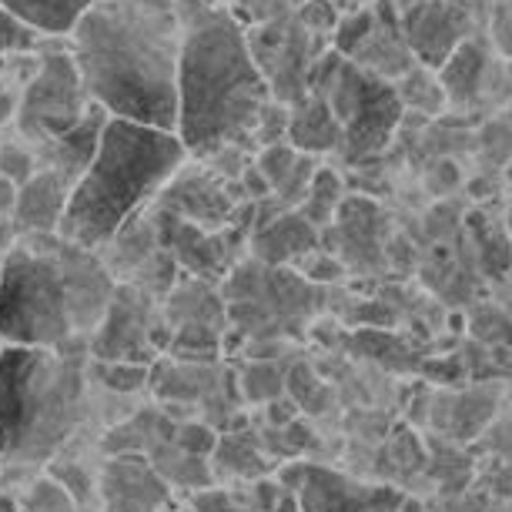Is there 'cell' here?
<instances>
[{
	"label": "cell",
	"mask_w": 512,
	"mask_h": 512,
	"mask_svg": "<svg viewBox=\"0 0 512 512\" xmlns=\"http://www.w3.org/2000/svg\"><path fill=\"white\" fill-rule=\"evenodd\" d=\"M67 37L91 104L114 121L175 134L178 0H94Z\"/></svg>",
	"instance_id": "obj_1"
},
{
	"label": "cell",
	"mask_w": 512,
	"mask_h": 512,
	"mask_svg": "<svg viewBox=\"0 0 512 512\" xmlns=\"http://www.w3.org/2000/svg\"><path fill=\"white\" fill-rule=\"evenodd\" d=\"M178 124L175 134L191 161L225 148H255V124L272 101L268 77L251 54L241 24L225 7L178 0Z\"/></svg>",
	"instance_id": "obj_2"
},
{
	"label": "cell",
	"mask_w": 512,
	"mask_h": 512,
	"mask_svg": "<svg viewBox=\"0 0 512 512\" xmlns=\"http://www.w3.org/2000/svg\"><path fill=\"white\" fill-rule=\"evenodd\" d=\"M114 288L98 251L61 235L14 238L0 258V338L21 349L88 345Z\"/></svg>",
	"instance_id": "obj_3"
},
{
	"label": "cell",
	"mask_w": 512,
	"mask_h": 512,
	"mask_svg": "<svg viewBox=\"0 0 512 512\" xmlns=\"http://www.w3.org/2000/svg\"><path fill=\"white\" fill-rule=\"evenodd\" d=\"M91 419L88 345H7L0 355V476H17V482L37 476L74 449Z\"/></svg>",
	"instance_id": "obj_4"
},
{
	"label": "cell",
	"mask_w": 512,
	"mask_h": 512,
	"mask_svg": "<svg viewBox=\"0 0 512 512\" xmlns=\"http://www.w3.org/2000/svg\"><path fill=\"white\" fill-rule=\"evenodd\" d=\"M188 161L178 134L108 118L98 154L67 198L57 235L88 251L104 248Z\"/></svg>",
	"instance_id": "obj_5"
},
{
	"label": "cell",
	"mask_w": 512,
	"mask_h": 512,
	"mask_svg": "<svg viewBox=\"0 0 512 512\" xmlns=\"http://www.w3.org/2000/svg\"><path fill=\"white\" fill-rule=\"evenodd\" d=\"M305 94L325 101L342 128V151L349 158H369L382 151L402 121L405 104L395 84L382 81L335 51L305 74Z\"/></svg>",
	"instance_id": "obj_6"
},
{
	"label": "cell",
	"mask_w": 512,
	"mask_h": 512,
	"mask_svg": "<svg viewBox=\"0 0 512 512\" xmlns=\"http://www.w3.org/2000/svg\"><path fill=\"white\" fill-rule=\"evenodd\" d=\"M91 98L77 74V64L67 47H41L37 67L27 77L24 94L14 111V128L24 144L44 148L67 131H74L88 114Z\"/></svg>",
	"instance_id": "obj_7"
},
{
	"label": "cell",
	"mask_w": 512,
	"mask_h": 512,
	"mask_svg": "<svg viewBox=\"0 0 512 512\" xmlns=\"http://www.w3.org/2000/svg\"><path fill=\"white\" fill-rule=\"evenodd\" d=\"M171 332L161 302L134 285H118L98 328L88 338V359L154 365L168 355Z\"/></svg>",
	"instance_id": "obj_8"
},
{
	"label": "cell",
	"mask_w": 512,
	"mask_h": 512,
	"mask_svg": "<svg viewBox=\"0 0 512 512\" xmlns=\"http://www.w3.org/2000/svg\"><path fill=\"white\" fill-rule=\"evenodd\" d=\"M241 205H248V201L241 195L238 181L218 178L215 171H208L205 164L191 158L181 164L175 178L154 198V208L158 211L185 221V225H195L201 231L228 228Z\"/></svg>",
	"instance_id": "obj_9"
},
{
	"label": "cell",
	"mask_w": 512,
	"mask_h": 512,
	"mask_svg": "<svg viewBox=\"0 0 512 512\" xmlns=\"http://www.w3.org/2000/svg\"><path fill=\"white\" fill-rule=\"evenodd\" d=\"M101 512H164L175 506V489L141 452H114L98 459Z\"/></svg>",
	"instance_id": "obj_10"
},
{
	"label": "cell",
	"mask_w": 512,
	"mask_h": 512,
	"mask_svg": "<svg viewBox=\"0 0 512 512\" xmlns=\"http://www.w3.org/2000/svg\"><path fill=\"white\" fill-rule=\"evenodd\" d=\"M402 492L385 482H362L338 469L305 462L298 486L302 512H399Z\"/></svg>",
	"instance_id": "obj_11"
},
{
	"label": "cell",
	"mask_w": 512,
	"mask_h": 512,
	"mask_svg": "<svg viewBox=\"0 0 512 512\" xmlns=\"http://www.w3.org/2000/svg\"><path fill=\"white\" fill-rule=\"evenodd\" d=\"M67 198H71V185L57 178L54 171L37 168L24 185L14 188L11 211H7V221H11L14 235L17 238L57 235Z\"/></svg>",
	"instance_id": "obj_12"
},
{
	"label": "cell",
	"mask_w": 512,
	"mask_h": 512,
	"mask_svg": "<svg viewBox=\"0 0 512 512\" xmlns=\"http://www.w3.org/2000/svg\"><path fill=\"white\" fill-rule=\"evenodd\" d=\"M405 37H409V51L425 67H442L446 57L466 41V14L446 0H425L405 14Z\"/></svg>",
	"instance_id": "obj_13"
},
{
	"label": "cell",
	"mask_w": 512,
	"mask_h": 512,
	"mask_svg": "<svg viewBox=\"0 0 512 512\" xmlns=\"http://www.w3.org/2000/svg\"><path fill=\"white\" fill-rule=\"evenodd\" d=\"M248 248L251 262L265 268H292L308 251L322 248V235L298 211H282L272 221H265L262 228L251 231Z\"/></svg>",
	"instance_id": "obj_14"
},
{
	"label": "cell",
	"mask_w": 512,
	"mask_h": 512,
	"mask_svg": "<svg viewBox=\"0 0 512 512\" xmlns=\"http://www.w3.org/2000/svg\"><path fill=\"white\" fill-rule=\"evenodd\" d=\"M104 124H108V114H104L98 104H91L88 114H84L74 131H67L64 138H57L51 144H44V148H34L37 168L54 171L57 178L74 188L77 178L88 171V164L94 161V154H98Z\"/></svg>",
	"instance_id": "obj_15"
},
{
	"label": "cell",
	"mask_w": 512,
	"mask_h": 512,
	"mask_svg": "<svg viewBox=\"0 0 512 512\" xmlns=\"http://www.w3.org/2000/svg\"><path fill=\"white\" fill-rule=\"evenodd\" d=\"M499 395L489 385L469 392H446L436 399V429L452 442H472L489 429Z\"/></svg>",
	"instance_id": "obj_16"
},
{
	"label": "cell",
	"mask_w": 512,
	"mask_h": 512,
	"mask_svg": "<svg viewBox=\"0 0 512 512\" xmlns=\"http://www.w3.org/2000/svg\"><path fill=\"white\" fill-rule=\"evenodd\" d=\"M298 154H328L335 148H342V128H338L332 108L325 101L312 98H298L295 104H288V138H285Z\"/></svg>",
	"instance_id": "obj_17"
},
{
	"label": "cell",
	"mask_w": 512,
	"mask_h": 512,
	"mask_svg": "<svg viewBox=\"0 0 512 512\" xmlns=\"http://www.w3.org/2000/svg\"><path fill=\"white\" fill-rule=\"evenodd\" d=\"M268 472H272V462L265 459L262 442L251 436V432L245 429L221 432L218 446L211 452V476H215V486H218V479H228L231 486H235V482H255L268 476Z\"/></svg>",
	"instance_id": "obj_18"
},
{
	"label": "cell",
	"mask_w": 512,
	"mask_h": 512,
	"mask_svg": "<svg viewBox=\"0 0 512 512\" xmlns=\"http://www.w3.org/2000/svg\"><path fill=\"white\" fill-rule=\"evenodd\" d=\"M91 4L94 0H0V7H7L17 21L34 27L47 41L71 34Z\"/></svg>",
	"instance_id": "obj_19"
},
{
	"label": "cell",
	"mask_w": 512,
	"mask_h": 512,
	"mask_svg": "<svg viewBox=\"0 0 512 512\" xmlns=\"http://www.w3.org/2000/svg\"><path fill=\"white\" fill-rule=\"evenodd\" d=\"M47 476H54L64 486L67 496L74 499V506L81 512H101L98 499V462H88L84 456H77L74 449L61 452L57 459H51L41 469Z\"/></svg>",
	"instance_id": "obj_20"
},
{
	"label": "cell",
	"mask_w": 512,
	"mask_h": 512,
	"mask_svg": "<svg viewBox=\"0 0 512 512\" xmlns=\"http://www.w3.org/2000/svg\"><path fill=\"white\" fill-rule=\"evenodd\" d=\"M482 57L479 44L476 41H462L456 51L446 57V64L439 67V84H442V94L452 101H469L476 98L479 91V81H482Z\"/></svg>",
	"instance_id": "obj_21"
},
{
	"label": "cell",
	"mask_w": 512,
	"mask_h": 512,
	"mask_svg": "<svg viewBox=\"0 0 512 512\" xmlns=\"http://www.w3.org/2000/svg\"><path fill=\"white\" fill-rule=\"evenodd\" d=\"M91 385L114 399H138L141 392H151V365L131 362H94L88 359Z\"/></svg>",
	"instance_id": "obj_22"
},
{
	"label": "cell",
	"mask_w": 512,
	"mask_h": 512,
	"mask_svg": "<svg viewBox=\"0 0 512 512\" xmlns=\"http://www.w3.org/2000/svg\"><path fill=\"white\" fill-rule=\"evenodd\" d=\"M342 201H345V195H342V178H338V171L318 164V171H315L312 185H308V195L302 201V208H298V215H302L312 228L322 231L325 225H332V218H335V211Z\"/></svg>",
	"instance_id": "obj_23"
},
{
	"label": "cell",
	"mask_w": 512,
	"mask_h": 512,
	"mask_svg": "<svg viewBox=\"0 0 512 512\" xmlns=\"http://www.w3.org/2000/svg\"><path fill=\"white\" fill-rule=\"evenodd\" d=\"M14 499L17 512H81L74 506V499L64 492L61 482L47 476V472H37V476L17 482Z\"/></svg>",
	"instance_id": "obj_24"
},
{
	"label": "cell",
	"mask_w": 512,
	"mask_h": 512,
	"mask_svg": "<svg viewBox=\"0 0 512 512\" xmlns=\"http://www.w3.org/2000/svg\"><path fill=\"white\" fill-rule=\"evenodd\" d=\"M355 352L369 355L375 362H389V369H419V355H415L402 338L385 335L382 328H365L355 335Z\"/></svg>",
	"instance_id": "obj_25"
},
{
	"label": "cell",
	"mask_w": 512,
	"mask_h": 512,
	"mask_svg": "<svg viewBox=\"0 0 512 512\" xmlns=\"http://www.w3.org/2000/svg\"><path fill=\"white\" fill-rule=\"evenodd\" d=\"M285 395L298 405V412H308V415L325 412L328 402H332V392H328V385L318 379L312 365H305V362H295L292 369H288Z\"/></svg>",
	"instance_id": "obj_26"
},
{
	"label": "cell",
	"mask_w": 512,
	"mask_h": 512,
	"mask_svg": "<svg viewBox=\"0 0 512 512\" xmlns=\"http://www.w3.org/2000/svg\"><path fill=\"white\" fill-rule=\"evenodd\" d=\"M238 379V392L245 395L248 402H275L285 395V379L288 372H278V362H251L245 365V372L235 375Z\"/></svg>",
	"instance_id": "obj_27"
},
{
	"label": "cell",
	"mask_w": 512,
	"mask_h": 512,
	"mask_svg": "<svg viewBox=\"0 0 512 512\" xmlns=\"http://www.w3.org/2000/svg\"><path fill=\"white\" fill-rule=\"evenodd\" d=\"M292 272L298 278H305L308 285H338L349 275V265L338 262V255H332V251L315 248V251H308L305 258H298L292 265Z\"/></svg>",
	"instance_id": "obj_28"
},
{
	"label": "cell",
	"mask_w": 512,
	"mask_h": 512,
	"mask_svg": "<svg viewBox=\"0 0 512 512\" xmlns=\"http://www.w3.org/2000/svg\"><path fill=\"white\" fill-rule=\"evenodd\" d=\"M47 37H41L34 27H27L24 21L0 7V57H21V54H37L44 47Z\"/></svg>",
	"instance_id": "obj_29"
},
{
	"label": "cell",
	"mask_w": 512,
	"mask_h": 512,
	"mask_svg": "<svg viewBox=\"0 0 512 512\" xmlns=\"http://www.w3.org/2000/svg\"><path fill=\"white\" fill-rule=\"evenodd\" d=\"M298 158H302V154H298L288 141H282V144H268V148H262L251 164L262 171V178L268 181V188H272V195H275V191L292 178Z\"/></svg>",
	"instance_id": "obj_30"
},
{
	"label": "cell",
	"mask_w": 512,
	"mask_h": 512,
	"mask_svg": "<svg viewBox=\"0 0 512 512\" xmlns=\"http://www.w3.org/2000/svg\"><path fill=\"white\" fill-rule=\"evenodd\" d=\"M375 31V17L369 11H362V14H352V17H345V21H338L335 24V54L338 57H345V61H352L355 54H359V47L369 41V34Z\"/></svg>",
	"instance_id": "obj_31"
},
{
	"label": "cell",
	"mask_w": 512,
	"mask_h": 512,
	"mask_svg": "<svg viewBox=\"0 0 512 512\" xmlns=\"http://www.w3.org/2000/svg\"><path fill=\"white\" fill-rule=\"evenodd\" d=\"M188 512H248L245 502L231 486H208L201 492H191L185 502Z\"/></svg>",
	"instance_id": "obj_32"
},
{
	"label": "cell",
	"mask_w": 512,
	"mask_h": 512,
	"mask_svg": "<svg viewBox=\"0 0 512 512\" xmlns=\"http://www.w3.org/2000/svg\"><path fill=\"white\" fill-rule=\"evenodd\" d=\"M399 88H412V94H399L402 104H419L425 111H439L442 101H446L442 84L432 81V74H425V71H409L405 74V84H399Z\"/></svg>",
	"instance_id": "obj_33"
},
{
	"label": "cell",
	"mask_w": 512,
	"mask_h": 512,
	"mask_svg": "<svg viewBox=\"0 0 512 512\" xmlns=\"http://www.w3.org/2000/svg\"><path fill=\"white\" fill-rule=\"evenodd\" d=\"M34 171H37L34 148L27 151V148H17V144H11V148H0V175L11 178V188L24 185Z\"/></svg>",
	"instance_id": "obj_34"
},
{
	"label": "cell",
	"mask_w": 512,
	"mask_h": 512,
	"mask_svg": "<svg viewBox=\"0 0 512 512\" xmlns=\"http://www.w3.org/2000/svg\"><path fill=\"white\" fill-rule=\"evenodd\" d=\"M385 452H389L392 459H399L402 469H425V456H429V452L422 449V442L415 439V432H409L405 425L392 432L389 449H385Z\"/></svg>",
	"instance_id": "obj_35"
},
{
	"label": "cell",
	"mask_w": 512,
	"mask_h": 512,
	"mask_svg": "<svg viewBox=\"0 0 512 512\" xmlns=\"http://www.w3.org/2000/svg\"><path fill=\"white\" fill-rule=\"evenodd\" d=\"M265 412H268V422H272L275 429H285V425H292L298 419V405L288 399V395H282V399H275V402H268Z\"/></svg>",
	"instance_id": "obj_36"
},
{
	"label": "cell",
	"mask_w": 512,
	"mask_h": 512,
	"mask_svg": "<svg viewBox=\"0 0 512 512\" xmlns=\"http://www.w3.org/2000/svg\"><path fill=\"white\" fill-rule=\"evenodd\" d=\"M272 512H302V506H298V492L278 489V499H275V509Z\"/></svg>",
	"instance_id": "obj_37"
},
{
	"label": "cell",
	"mask_w": 512,
	"mask_h": 512,
	"mask_svg": "<svg viewBox=\"0 0 512 512\" xmlns=\"http://www.w3.org/2000/svg\"><path fill=\"white\" fill-rule=\"evenodd\" d=\"M14 228H11V221H7V218H0V258H4L7 255V248H11L14 245Z\"/></svg>",
	"instance_id": "obj_38"
},
{
	"label": "cell",
	"mask_w": 512,
	"mask_h": 512,
	"mask_svg": "<svg viewBox=\"0 0 512 512\" xmlns=\"http://www.w3.org/2000/svg\"><path fill=\"white\" fill-rule=\"evenodd\" d=\"M0 512H17L14 489H4V486H0Z\"/></svg>",
	"instance_id": "obj_39"
},
{
	"label": "cell",
	"mask_w": 512,
	"mask_h": 512,
	"mask_svg": "<svg viewBox=\"0 0 512 512\" xmlns=\"http://www.w3.org/2000/svg\"><path fill=\"white\" fill-rule=\"evenodd\" d=\"M399 512H425V506L419 499H412V496H402V502H399Z\"/></svg>",
	"instance_id": "obj_40"
},
{
	"label": "cell",
	"mask_w": 512,
	"mask_h": 512,
	"mask_svg": "<svg viewBox=\"0 0 512 512\" xmlns=\"http://www.w3.org/2000/svg\"><path fill=\"white\" fill-rule=\"evenodd\" d=\"M164 512H188V509H185V506H178V502H175V506H168Z\"/></svg>",
	"instance_id": "obj_41"
},
{
	"label": "cell",
	"mask_w": 512,
	"mask_h": 512,
	"mask_svg": "<svg viewBox=\"0 0 512 512\" xmlns=\"http://www.w3.org/2000/svg\"><path fill=\"white\" fill-rule=\"evenodd\" d=\"M506 178H509V188H512V164H509V171H506Z\"/></svg>",
	"instance_id": "obj_42"
},
{
	"label": "cell",
	"mask_w": 512,
	"mask_h": 512,
	"mask_svg": "<svg viewBox=\"0 0 512 512\" xmlns=\"http://www.w3.org/2000/svg\"><path fill=\"white\" fill-rule=\"evenodd\" d=\"M509 235H512V208H509Z\"/></svg>",
	"instance_id": "obj_43"
},
{
	"label": "cell",
	"mask_w": 512,
	"mask_h": 512,
	"mask_svg": "<svg viewBox=\"0 0 512 512\" xmlns=\"http://www.w3.org/2000/svg\"><path fill=\"white\" fill-rule=\"evenodd\" d=\"M4 349H7V345H4V338H0V355H4Z\"/></svg>",
	"instance_id": "obj_44"
},
{
	"label": "cell",
	"mask_w": 512,
	"mask_h": 512,
	"mask_svg": "<svg viewBox=\"0 0 512 512\" xmlns=\"http://www.w3.org/2000/svg\"><path fill=\"white\" fill-rule=\"evenodd\" d=\"M0 479H4V476H0Z\"/></svg>",
	"instance_id": "obj_45"
}]
</instances>
